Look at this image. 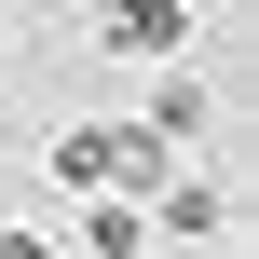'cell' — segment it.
I'll use <instances>...</instances> for the list:
<instances>
[{"mask_svg":"<svg viewBox=\"0 0 259 259\" xmlns=\"http://www.w3.org/2000/svg\"><path fill=\"white\" fill-rule=\"evenodd\" d=\"M164 164H178V150H164L150 123H68V137L41 150V178H55V191H137V205L164 191Z\"/></svg>","mask_w":259,"mask_h":259,"instance_id":"6da1fadb","label":"cell"},{"mask_svg":"<svg viewBox=\"0 0 259 259\" xmlns=\"http://www.w3.org/2000/svg\"><path fill=\"white\" fill-rule=\"evenodd\" d=\"M96 55H191V0H96Z\"/></svg>","mask_w":259,"mask_h":259,"instance_id":"7a4b0ae2","label":"cell"},{"mask_svg":"<svg viewBox=\"0 0 259 259\" xmlns=\"http://www.w3.org/2000/svg\"><path fill=\"white\" fill-rule=\"evenodd\" d=\"M150 232H178V246H219V232H232V191H219V178H164V191H150Z\"/></svg>","mask_w":259,"mask_h":259,"instance_id":"3957f363","label":"cell"},{"mask_svg":"<svg viewBox=\"0 0 259 259\" xmlns=\"http://www.w3.org/2000/svg\"><path fill=\"white\" fill-rule=\"evenodd\" d=\"M150 246V205L137 191H82V259H137Z\"/></svg>","mask_w":259,"mask_h":259,"instance_id":"277c9868","label":"cell"},{"mask_svg":"<svg viewBox=\"0 0 259 259\" xmlns=\"http://www.w3.org/2000/svg\"><path fill=\"white\" fill-rule=\"evenodd\" d=\"M150 137H164V150L205 137V82H164V96H150Z\"/></svg>","mask_w":259,"mask_h":259,"instance_id":"5b68a950","label":"cell"},{"mask_svg":"<svg viewBox=\"0 0 259 259\" xmlns=\"http://www.w3.org/2000/svg\"><path fill=\"white\" fill-rule=\"evenodd\" d=\"M0 259H55V246H41V232H0Z\"/></svg>","mask_w":259,"mask_h":259,"instance_id":"8992f818","label":"cell"}]
</instances>
